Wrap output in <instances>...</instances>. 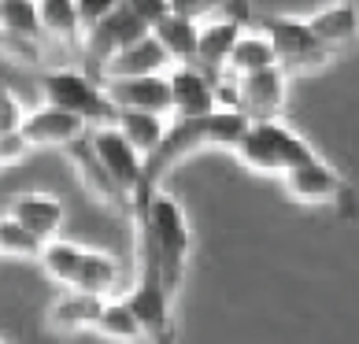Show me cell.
Instances as JSON below:
<instances>
[{
  "instance_id": "obj_22",
  "label": "cell",
  "mask_w": 359,
  "mask_h": 344,
  "mask_svg": "<svg viewBox=\"0 0 359 344\" xmlns=\"http://www.w3.org/2000/svg\"><path fill=\"white\" fill-rule=\"evenodd\" d=\"M156 41L167 48L170 63H196V48H201V26L178 15H167L152 26Z\"/></svg>"
},
{
  "instance_id": "obj_14",
  "label": "cell",
  "mask_w": 359,
  "mask_h": 344,
  "mask_svg": "<svg viewBox=\"0 0 359 344\" xmlns=\"http://www.w3.org/2000/svg\"><path fill=\"white\" fill-rule=\"evenodd\" d=\"M111 296H100V293H89V289H63V293L48 303L45 311V322L48 329L56 333H86V329H97L100 315H104V303Z\"/></svg>"
},
{
  "instance_id": "obj_31",
  "label": "cell",
  "mask_w": 359,
  "mask_h": 344,
  "mask_svg": "<svg viewBox=\"0 0 359 344\" xmlns=\"http://www.w3.org/2000/svg\"><path fill=\"white\" fill-rule=\"evenodd\" d=\"M26 152H30V141L22 137V130H19V134H4V137H0V163H19Z\"/></svg>"
},
{
  "instance_id": "obj_5",
  "label": "cell",
  "mask_w": 359,
  "mask_h": 344,
  "mask_svg": "<svg viewBox=\"0 0 359 344\" xmlns=\"http://www.w3.org/2000/svg\"><path fill=\"white\" fill-rule=\"evenodd\" d=\"M263 34L271 37L274 45V56H278V67L285 74H308L318 71L330 63V52L323 41L315 37L311 22L308 19H297V15H271L263 19Z\"/></svg>"
},
{
  "instance_id": "obj_23",
  "label": "cell",
  "mask_w": 359,
  "mask_h": 344,
  "mask_svg": "<svg viewBox=\"0 0 359 344\" xmlns=\"http://www.w3.org/2000/svg\"><path fill=\"white\" fill-rule=\"evenodd\" d=\"M167 115H152V111H130V108H123L115 115V126L126 134V141L134 144V149L149 160V156L163 144V137H167V123H163Z\"/></svg>"
},
{
  "instance_id": "obj_6",
  "label": "cell",
  "mask_w": 359,
  "mask_h": 344,
  "mask_svg": "<svg viewBox=\"0 0 359 344\" xmlns=\"http://www.w3.org/2000/svg\"><path fill=\"white\" fill-rule=\"evenodd\" d=\"M89 144H93V152H97V160L108 167V174L123 185L130 196H137L144 185H149V178H144V156L126 141V134L115 123L93 126L89 130Z\"/></svg>"
},
{
  "instance_id": "obj_27",
  "label": "cell",
  "mask_w": 359,
  "mask_h": 344,
  "mask_svg": "<svg viewBox=\"0 0 359 344\" xmlns=\"http://www.w3.org/2000/svg\"><path fill=\"white\" fill-rule=\"evenodd\" d=\"M226 11H233L230 0H170V15L189 19L196 26H204L211 19H222Z\"/></svg>"
},
{
  "instance_id": "obj_2",
  "label": "cell",
  "mask_w": 359,
  "mask_h": 344,
  "mask_svg": "<svg viewBox=\"0 0 359 344\" xmlns=\"http://www.w3.org/2000/svg\"><path fill=\"white\" fill-rule=\"evenodd\" d=\"M233 156L241 167L259 170V174H289L292 167L311 163L318 152L297 130H289L282 118H256V123H248Z\"/></svg>"
},
{
  "instance_id": "obj_11",
  "label": "cell",
  "mask_w": 359,
  "mask_h": 344,
  "mask_svg": "<svg viewBox=\"0 0 359 344\" xmlns=\"http://www.w3.org/2000/svg\"><path fill=\"white\" fill-rule=\"evenodd\" d=\"M282 181H285V193L300 204H334L341 196H348L344 178L323 160V156H315L311 163L292 167L289 174H282Z\"/></svg>"
},
{
  "instance_id": "obj_13",
  "label": "cell",
  "mask_w": 359,
  "mask_h": 344,
  "mask_svg": "<svg viewBox=\"0 0 359 344\" xmlns=\"http://www.w3.org/2000/svg\"><path fill=\"white\" fill-rule=\"evenodd\" d=\"M104 92L118 111H152L170 115V78L167 74H141V78H111L104 82Z\"/></svg>"
},
{
  "instance_id": "obj_17",
  "label": "cell",
  "mask_w": 359,
  "mask_h": 344,
  "mask_svg": "<svg viewBox=\"0 0 359 344\" xmlns=\"http://www.w3.org/2000/svg\"><path fill=\"white\" fill-rule=\"evenodd\" d=\"M167 48L156 41V34H144L141 41L126 45L118 56H111V63L100 71V82H111V78H141V74H163L167 71Z\"/></svg>"
},
{
  "instance_id": "obj_26",
  "label": "cell",
  "mask_w": 359,
  "mask_h": 344,
  "mask_svg": "<svg viewBox=\"0 0 359 344\" xmlns=\"http://www.w3.org/2000/svg\"><path fill=\"white\" fill-rule=\"evenodd\" d=\"M45 245L48 241H41L37 233H30L19 219L0 215V256H8V259H41Z\"/></svg>"
},
{
  "instance_id": "obj_3",
  "label": "cell",
  "mask_w": 359,
  "mask_h": 344,
  "mask_svg": "<svg viewBox=\"0 0 359 344\" xmlns=\"http://www.w3.org/2000/svg\"><path fill=\"white\" fill-rule=\"evenodd\" d=\"M41 97H45V104H56V108L82 115L89 126H108L118 115V108L108 100V92H104L100 78L71 71V67L45 71L41 74Z\"/></svg>"
},
{
  "instance_id": "obj_34",
  "label": "cell",
  "mask_w": 359,
  "mask_h": 344,
  "mask_svg": "<svg viewBox=\"0 0 359 344\" xmlns=\"http://www.w3.org/2000/svg\"><path fill=\"white\" fill-rule=\"evenodd\" d=\"M0 344H8V340H0Z\"/></svg>"
},
{
  "instance_id": "obj_25",
  "label": "cell",
  "mask_w": 359,
  "mask_h": 344,
  "mask_svg": "<svg viewBox=\"0 0 359 344\" xmlns=\"http://www.w3.org/2000/svg\"><path fill=\"white\" fill-rule=\"evenodd\" d=\"M278 67V56H274V45L267 34H241V41L233 45L230 52V63L226 71H233V78H245V74H256V71H267Z\"/></svg>"
},
{
  "instance_id": "obj_12",
  "label": "cell",
  "mask_w": 359,
  "mask_h": 344,
  "mask_svg": "<svg viewBox=\"0 0 359 344\" xmlns=\"http://www.w3.org/2000/svg\"><path fill=\"white\" fill-rule=\"evenodd\" d=\"M289 92V74L282 67H267L256 74L237 78V108H241L252 123L256 118H278Z\"/></svg>"
},
{
  "instance_id": "obj_9",
  "label": "cell",
  "mask_w": 359,
  "mask_h": 344,
  "mask_svg": "<svg viewBox=\"0 0 359 344\" xmlns=\"http://www.w3.org/2000/svg\"><path fill=\"white\" fill-rule=\"evenodd\" d=\"M89 123L82 115H74L67 108H56V104H41V108L26 111L22 123V137L30 141V149H71L89 134Z\"/></svg>"
},
{
  "instance_id": "obj_28",
  "label": "cell",
  "mask_w": 359,
  "mask_h": 344,
  "mask_svg": "<svg viewBox=\"0 0 359 344\" xmlns=\"http://www.w3.org/2000/svg\"><path fill=\"white\" fill-rule=\"evenodd\" d=\"M22 123H26V111H22L19 97L8 85H0V137H4V134H19Z\"/></svg>"
},
{
  "instance_id": "obj_15",
  "label": "cell",
  "mask_w": 359,
  "mask_h": 344,
  "mask_svg": "<svg viewBox=\"0 0 359 344\" xmlns=\"http://www.w3.org/2000/svg\"><path fill=\"white\" fill-rule=\"evenodd\" d=\"M311 30L330 52H348L359 45V4L355 0H330V4L315 8L311 15Z\"/></svg>"
},
{
  "instance_id": "obj_4",
  "label": "cell",
  "mask_w": 359,
  "mask_h": 344,
  "mask_svg": "<svg viewBox=\"0 0 359 344\" xmlns=\"http://www.w3.org/2000/svg\"><path fill=\"white\" fill-rule=\"evenodd\" d=\"M126 303L134 308L149 344L175 340V322H170L175 293H170V285L163 282V270H159V263L152 256H141V270H137V282L126 289Z\"/></svg>"
},
{
  "instance_id": "obj_21",
  "label": "cell",
  "mask_w": 359,
  "mask_h": 344,
  "mask_svg": "<svg viewBox=\"0 0 359 344\" xmlns=\"http://www.w3.org/2000/svg\"><path fill=\"white\" fill-rule=\"evenodd\" d=\"M118 285H123V263H118L111 252L86 248L74 289H89V293H100V296H115Z\"/></svg>"
},
{
  "instance_id": "obj_8",
  "label": "cell",
  "mask_w": 359,
  "mask_h": 344,
  "mask_svg": "<svg viewBox=\"0 0 359 344\" xmlns=\"http://www.w3.org/2000/svg\"><path fill=\"white\" fill-rule=\"evenodd\" d=\"M67 152H71V163H74L78 178H82V185L89 189L93 200H100L108 211H115L118 219H134V196H130L123 185L108 174V167L97 160V152H93V144H89V134L78 144H71Z\"/></svg>"
},
{
  "instance_id": "obj_16",
  "label": "cell",
  "mask_w": 359,
  "mask_h": 344,
  "mask_svg": "<svg viewBox=\"0 0 359 344\" xmlns=\"http://www.w3.org/2000/svg\"><path fill=\"white\" fill-rule=\"evenodd\" d=\"M11 219H19L30 233H37L41 241H56L60 230H63V215L67 207L56 193H45V189H26L11 200Z\"/></svg>"
},
{
  "instance_id": "obj_30",
  "label": "cell",
  "mask_w": 359,
  "mask_h": 344,
  "mask_svg": "<svg viewBox=\"0 0 359 344\" xmlns=\"http://www.w3.org/2000/svg\"><path fill=\"white\" fill-rule=\"evenodd\" d=\"M123 4L134 11V15H137L144 26H149V30H152L159 19L170 15V0H123Z\"/></svg>"
},
{
  "instance_id": "obj_24",
  "label": "cell",
  "mask_w": 359,
  "mask_h": 344,
  "mask_svg": "<svg viewBox=\"0 0 359 344\" xmlns=\"http://www.w3.org/2000/svg\"><path fill=\"white\" fill-rule=\"evenodd\" d=\"M93 333H100L111 344H149L134 308L126 303V296H111L108 303H104V315H100V322H97Z\"/></svg>"
},
{
  "instance_id": "obj_7",
  "label": "cell",
  "mask_w": 359,
  "mask_h": 344,
  "mask_svg": "<svg viewBox=\"0 0 359 344\" xmlns=\"http://www.w3.org/2000/svg\"><path fill=\"white\" fill-rule=\"evenodd\" d=\"M144 34H152L149 26H144L134 11H130L126 4L115 11V15H108L104 22H97L93 30H86V41H82V56L89 63V71L100 78V71L111 63V56H118L126 45L141 41Z\"/></svg>"
},
{
  "instance_id": "obj_20",
  "label": "cell",
  "mask_w": 359,
  "mask_h": 344,
  "mask_svg": "<svg viewBox=\"0 0 359 344\" xmlns=\"http://www.w3.org/2000/svg\"><path fill=\"white\" fill-rule=\"evenodd\" d=\"M37 11H41L45 37H56L60 45H71L82 52L86 26H82V15H78L74 0H37Z\"/></svg>"
},
{
  "instance_id": "obj_19",
  "label": "cell",
  "mask_w": 359,
  "mask_h": 344,
  "mask_svg": "<svg viewBox=\"0 0 359 344\" xmlns=\"http://www.w3.org/2000/svg\"><path fill=\"white\" fill-rule=\"evenodd\" d=\"M45 26H41V11L37 0H0V45H41Z\"/></svg>"
},
{
  "instance_id": "obj_29",
  "label": "cell",
  "mask_w": 359,
  "mask_h": 344,
  "mask_svg": "<svg viewBox=\"0 0 359 344\" xmlns=\"http://www.w3.org/2000/svg\"><path fill=\"white\" fill-rule=\"evenodd\" d=\"M74 4H78V15H82V26H86V30H93L97 22L115 15V11L123 8V0H74Z\"/></svg>"
},
{
  "instance_id": "obj_1",
  "label": "cell",
  "mask_w": 359,
  "mask_h": 344,
  "mask_svg": "<svg viewBox=\"0 0 359 344\" xmlns=\"http://www.w3.org/2000/svg\"><path fill=\"white\" fill-rule=\"evenodd\" d=\"M134 226H137L141 256H152L159 270H163V282L170 285V293H178L193 252V230H189V219H185V207L167 189L149 181L134 196Z\"/></svg>"
},
{
  "instance_id": "obj_33",
  "label": "cell",
  "mask_w": 359,
  "mask_h": 344,
  "mask_svg": "<svg viewBox=\"0 0 359 344\" xmlns=\"http://www.w3.org/2000/svg\"><path fill=\"white\" fill-rule=\"evenodd\" d=\"M163 344H175V340H163Z\"/></svg>"
},
{
  "instance_id": "obj_18",
  "label": "cell",
  "mask_w": 359,
  "mask_h": 344,
  "mask_svg": "<svg viewBox=\"0 0 359 344\" xmlns=\"http://www.w3.org/2000/svg\"><path fill=\"white\" fill-rule=\"evenodd\" d=\"M241 15H222V19H211L201 26V48H196V63L208 71V74H219L226 71L230 63V52L233 45L241 41Z\"/></svg>"
},
{
  "instance_id": "obj_32",
  "label": "cell",
  "mask_w": 359,
  "mask_h": 344,
  "mask_svg": "<svg viewBox=\"0 0 359 344\" xmlns=\"http://www.w3.org/2000/svg\"><path fill=\"white\" fill-rule=\"evenodd\" d=\"M233 4V15H245V0H230Z\"/></svg>"
},
{
  "instance_id": "obj_10",
  "label": "cell",
  "mask_w": 359,
  "mask_h": 344,
  "mask_svg": "<svg viewBox=\"0 0 359 344\" xmlns=\"http://www.w3.org/2000/svg\"><path fill=\"white\" fill-rule=\"evenodd\" d=\"M167 78H170V115L175 118H204L219 108V82L204 67L178 63Z\"/></svg>"
}]
</instances>
